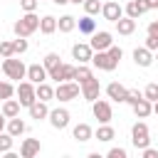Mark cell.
Returning <instances> with one entry per match:
<instances>
[{"instance_id": "1", "label": "cell", "mask_w": 158, "mask_h": 158, "mask_svg": "<svg viewBox=\"0 0 158 158\" xmlns=\"http://www.w3.org/2000/svg\"><path fill=\"white\" fill-rule=\"evenodd\" d=\"M12 30H15V35H17V37H30L32 32H37V30H40V17H37L35 12H25V15L12 25Z\"/></svg>"}, {"instance_id": "2", "label": "cell", "mask_w": 158, "mask_h": 158, "mask_svg": "<svg viewBox=\"0 0 158 158\" xmlns=\"http://www.w3.org/2000/svg\"><path fill=\"white\" fill-rule=\"evenodd\" d=\"M2 72H5V77H7V79L20 81V79H25L27 67L22 64V59H15V54H12V57H5V59H2Z\"/></svg>"}, {"instance_id": "3", "label": "cell", "mask_w": 158, "mask_h": 158, "mask_svg": "<svg viewBox=\"0 0 158 158\" xmlns=\"http://www.w3.org/2000/svg\"><path fill=\"white\" fill-rule=\"evenodd\" d=\"M79 94H81V86H79V81H74V79L59 81L57 89H54V99H59V101H72V99H77Z\"/></svg>"}, {"instance_id": "4", "label": "cell", "mask_w": 158, "mask_h": 158, "mask_svg": "<svg viewBox=\"0 0 158 158\" xmlns=\"http://www.w3.org/2000/svg\"><path fill=\"white\" fill-rule=\"evenodd\" d=\"M131 143L141 151V148H146V146H151V138H148V126L143 123V121H136L133 123V128H131Z\"/></svg>"}, {"instance_id": "5", "label": "cell", "mask_w": 158, "mask_h": 158, "mask_svg": "<svg viewBox=\"0 0 158 158\" xmlns=\"http://www.w3.org/2000/svg\"><path fill=\"white\" fill-rule=\"evenodd\" d=\"M91 64H94L96 69H101V72H114V69L118 67V62H116V59H111V54H109L106 49L94 52V54H91Z\"/></svg>"}, {"instance_id": "6", "label": "cell", "mask_w": 158, "mask_h": 158, "mask_svg": "<svg viewBox=\"0 0 158 158\" xmlns=\"http://www.w3.org/2000/svg\"><path fill=\"white\" fill-rule=\"evenodd\" d=\"M15 91H17V101H20V106H30V104L37 99V94H35V84H32V81H20Z\"/></svg>"}, {"instance_id": "7", "label": "cell", "mask_w": 158, "mask_h": 158, "mask_svg": "<svg viewBox=\"0 0 158 158\" xmlns=\"http://www.w3.org/2000/svg\"><path fill=\"white\" fill-rule=\"evenodd\" d=\"M91 111H94V116L99 118V123H109L111 121V104L106 101V99H94L91 101Z\"/></svg>"}, {"instance_id": "8", "label": "cell", "mask_w": 158, "mask_h": 158, "mask_svg": "<svg viewBox=\"0 0 158 158\" xmlns=\"http://www.w3.org/2000/svg\"><path fill=\"white\" fill-rule=\"evenodd\" d=\"M111 44H114V40H111V32H106V30H101V32H91L89 47H91L94 52H99V49H109Z\"/></svg>"}, {"instance_id": "9", "label": "cell", "mask_w": 158, "mask_h": 158, "mask_svg": "<svg viewBox=\"0 0 158 158\" xmlns=\"http://www.w3.org/2000/svg\"><path fill=\"white\" fill-rule=\"evenodd\" d=\"M47 77H49V79H54L57 84H59V81H69V79H74V67H72V64H62V62H59L54 69H49V72H47Z\"/></svg>"}, {"instance_id": "10", "label": "cell", "mask_w": 158, "mask_h": 158, "mask_svg": "<svg viewBox=\"0 0 158 158\" xmlns=\"http://www.w3.org/2000/svg\"><path fill=\"white\" fill-rule=\"evenodd\" d=\"M81 86V96L86 99V101H94V99H99V94H101V84H99V79H86V81H81L79 84Z\"/></svg>"}, {"instance_id": "11", "label": "cell", "mask_w": 158, "mask_h": 158, "mask_svg": "<svg viewBox=\"0 0 158 158\" xmlns=\"http://www.w3.org/2000/svg\"><path fill=\"white\" fill-rule=\"evenodd\" d=\"M91 54H94V49L89 47V42H77V44L72 47V57H74L79 64H86V62H91Z\"/></svg>"}, {"instance_id": "12", "label": "cell", "mask_w": 158, "mask_h": 158, "mask_svg": "<svg viewBox=\"0 0 158 158\" xmlns=\"http://www.w3.org/2000/svg\"><path fill=\"white\" fill-rule=\"evenodd\" d=\"M25 79H27V81H32V84H40V81H47L49 77H47V69H44V64L35 62V64H30V67H27V74H25Z\"/></svg>"}, {"instance_id": "13", "label": "cell", "mask_w": 158, "mask_h": 158, "mask_svg": "<svg viewBox=\"0 0 158 158\" xmlns=\"http://www.w3.org/2000/svg\"><path fill=\"white\" fill-rule=\"evenodd\" d=\"M101 15H104V20L116 22V20L123 15V7H121L116 0H109V2H104V5H101Z\"/></svg>"}, {"instance_id": "14", "label": "cell", "mask_w": 158, "mask_h": 158, "mask_svg": "<svg viewBox=\"0 0 158 158\" xmlns=\"http://www.w3.org/2000/svg\"><path fill=\"white\" fill-rule=\"evenodd\" d=\"M49 123H52V128H67L69 126V111L67 109H54V111H49Z\"/></svg>"}, {"instance_id": "15", "label": "cell", "mask_w": 158, "mask_h": 158, "mask_svg": "<svg viewBox=\"0 0 158 158\" xmlns=\"http://www.w3.org/2000/svg\"><path fill=\"white\" fill-rule=\"evenodd\" d=\"M106 94H109L111 101H116V104H126V94H128V89H126L123 84H118V81H111V84L106 86Z\"/></svg>"}, {"instance_id": "16", "label": "cell", "mask_w": 158, "mask_h": 158, "mask_svg": "<svg viewBox=\"0 0 158 158\" xmlns=\"http://www.w3.org/2000/svg\"><path fill=\"white\" fill-rule=\"evenodd\" d=\"M27 111H30V118H35V121H42V118H47V116H49L47 101H40V99H35V101L27 106Z\"/></svg>"}, {"instance_id": "17", "label": "cell", "mask_w": 158, "mask_h": 158, "mask_svg": "<svg viewBox=\"0 0 158 158\" xmlns=\"http://www.w3.org/2000/svg\"><path fill=\"white\" fill-rule=\"evenodd\" d=\"M133 62H136V67H151L153 64V52L148 47H136L133 49Z\"/></svg>"}, {"instance_id": "18", "label": "cell", "mask_w": 158, "mask_h": 158, "mask_svg": "<svg viewBox=\"0 0 158 158\" xmlns=\"http://www.w3.org/2000/svg\"><path fill=\"white\" fill-rule=\"evenodd\" d=\"M40 148H42V146H40L37 138H25V141L20 143V156H22V158H35V156L40 153Z\"/></svg>"}, {"instance_id": "19", "label": "cell", "mask_w": 158, "mask_h": 158, "mask_svg": "<svg viewBox=\"0 0 158 158\" xmlns=\"http://www.w3.org/2000/svg\"><path fill=\"white\" fill-rule=\"evenodd\" d=\"M72 136H74V141L86 143V141H91V138H94V131H91V126H89V123H77V126H74V131H72Z\"/></svg>"}, {"instance_id": "20", "label": "cell", "mask_w": 158, "mask_h": 158, "mask_svg": "<svg viewBox=\"0 0 158 158\" xmlns=\"http://www.w3.org/2000/svg\"><path fill=\"white\" fill-rule=\"evenodd\" d=\"M114 25H116L118 35H133V30H136V20H133V17H128V15H121Z\"/></svg>"}, {"instance_id": "21", "label": "cell", "mask_w": 158, "mask_h": 158, "mask_svg": "<svg viewBox=\"0 0 158 158\" xmlns=\"http://www.w3.org/2000/svg\"><path fill=\"white\" fill-rule=\"evenodd\" d=\"M131 109H133V114L138 116V118H146V116H151L153 114V104L143 96V99H138L136 104H131Z\"/></svg>"}, {"instance_id": "22", "label": "cell", "mask_w": 158, "mask_h": 158, "mask_svg": "<svg viewBox=\"0 0 158 158\" xmlns=\"http://www.w3.org/2000/svg\"><path fill=\"white\" fill-rule=\"evenodd\" d=\"M5 128H7V133H10V136H15V138H17V136H22V133H25V128H27V126H25V121H22L20 116H12V118H7Z\"/></svg>"}, {"instance_id": "23", "label": "cell", "mask_w": 158, "mask_h": 158, "mask_svg": "<svg viewBox=\"0 0 158 158\" xmlns=\"http://www.w3.org/2000/svg\"><path fill=\"white\" fill-rule=\"evenodd\" d=\"M0 111H2V116H5V118L20 116V101L10 96V99H5V101H2V109H0Z\"/></svg>"}, {"instance_id": "24", "label": "cell", "mask_w": 158, "mask_h": 158, "mask_svg": "<svg viewBox=\"0 0 158 158\" xmlns=\"http://www.w3.org/2000/svg\"><path fill=\"white\" fill-rule=\"evenodd\" d=\"M143 12H148V7H146V2H143V0H131V2L126 5V15H128V17H133V20H138Z\"/></svg>"}, {"instance_id": "25", "label": "cell", "mask_w": 158, "mask_h": 158, "mask_svg": "<svg viewBox=\"0 0 158 158\" xmlns=\"http://www.w3.org/2000/svg\"><path fill=\"white\" fill-rule=\"evenodd\" d=\"M94 138H96V141H101V143H109V141H114V138H116V131H114L109 123H101V126L96 128Z\"/></svg>"}, {"instance_id": "26", "label": "cell", "mask_w": 158, "mask_h": 158, "mask_svg": "<svg viewBox=\"0 0 158 158\" xmlns=\"http://www.w3.org/2000/svg\"><path fill=\"white\" fill-rule=\"evenodd\" d=\"M35 94H37V99H40V101H49V99H54V89H52L47 81L35 84Z\"/></svg>"}, {"instance_id": "27", "label": "cell", "mask_w": 158, "mask_h": 158, "mask_svg": "<svg viewBox=\"0 0 158 158\" xmlns=\"http://www.w3.org/2000/svg\"><path fill=\"white\" fill-rule=\"evenodd\" d=\"M40 32H42V35H52V32H57V17H52V15L40 17Z\"/></svg>"}, {"instance_id": "28", "label": "cell", "mask_w": 158, "mask_h": 158, "mask_svg": "<svg viewBox=\"0 0 158 158\" xmlns=\"http://www.w3.org/2000/svg\"><path fill=\"white\" fill-rule=\"evenodd\" d=\"M77 27H79L81 35H91V32H96V22L91 20V15H84L81 20H77Z\"/></svg>"}, {"instance_id": "29", "label": "cell", "mask_w": 158, "mask_h": 158, "mask_svg": "<svg viewBox=\"0 0 158 158\" xmlns=\"http://www.w3.org/2000/svg\"><path fill=\"white\" fill-rule=\"evenodd\" d=\"M74 27H77V17H72V15H62L57 20V30L59 32H72Z\"/></svg>"}, {"instance_id": "30", "label": "cell", "mask_w": 158, "mask_h": 158, "mask_svg": "<svg viewBox=\"0 0 158 158\" xmlns=\"http://www.w3.org/2000/svg\"><path fill=\"white\" fill-rule=\"evenodd\" d=\"M94 74H91V69L86 67V64H79V67H74V81H86V79H91Z\"/></svg>"}, {"instance_id": "31", "label": "cell", "mask_w": 158, "mask_h": 158, "mask_svg": "<svg viewBox=\"0 0 158 158\" xmlns=\"http://www.w3.org/2000/svg\"><path fill=\"white\" fill-rule=\"evenodd\" d=\"M12 143H15V136H10L7 131H0V153L12 151Z\"/></svg>"}, {"instance_id": "32", "label": "cell", "mask_w": 158, "mask_h": 158, "mask_svg": "<svg viewBox=\"0 0 158 158\" xmlns=\"http://www.w3.org/2000/svg\"><path fill=\"white\" fill-rule=\"evenodd\" d=\"M42 64H44V69H47V72H49V69H54V67L59 64V54H57V52H49V54H44Z\"/></svg>"}, {"instance_id": "33", "label": "cell", "mask_w": 158, "mask_h": 158, "mask_svg": "<svg viewBox=\"0 0 158 158\" xmlns=\"http://www.w3.org/2000/svg\"><path fill=\"white\" fill-rule=\"evenodd\" d=\"M81 5H84V12H86V15H96V12H101V2H99V0H84Z\"/></svg>"}, {"instance_id": "34", "label": "cell", "mask_w": 158, "mask_h": 158, "mask_svg": "<svg viewBox=\"0 0 158 158\" xmlns=\"http://www.w3.org/2000/svg\"><path fill=\"white\" fill-rule=\"evenodd\" d=\"M12 52H15V54H25V52H27V40H25V37L12 40Z\"/></svg>"}, {"instance_id": "35", "label": "cell", "mask_w": 158, "mask_h": 158, "mask_svg": "<svg viewBox=\"0 0 158 158\" xmlns=\"http://www.w3.org/2000/svg\"><path fill=\"white\" fill-rule=\"evenodd\" d=\"M15 94V86L10 84V81H0V99L5 101V99H10Z\"/></svg>"}, {"instance_id": "36", "label": "cell", "mask_w": 158, "mask_h": 158, "mask_svg": "<svg viewBox=\"0 0 158 158\" xmlns=\"http://www.w3.org/2000/svg\"><path fill=\"white\" fill-rule=\"evenodd\" d=\"M15 52H12V40H2L0 42V57L5 59V57H12Z\"/></svg>"}, {"instance_id": "37", "label": "cell", "mask_w": 158, "mask_h": 158, "mask_svg": "<svg viewBox=\"0 0 158 158\" xmlns=\"http://www.w3.org/2000/svg\"><path fill=\"white\" fill-rule=\"evenodd\" d=\"M143 96H146V99L153 104V101L158 99V84H148V86L143 89Z\"/></svg>"}, {"instance_id": "38", "label": "cell", "mask_w": 158, "mask_h": 158, "mask_svg": "<svg viewBox=\"0 0 158 158\" xmlns=\"http://www.w3.org/2000/svg\"><path fill=\"white\" fill-rule=\"evenodd\" d=\"M138 99H143V91H138V89H128V94H126V104H136Z\"/></svg>"}, {"instance_id": "39", "label": "cell", "mask_w": 158, "mask_h": 158, "mask_svg": "<svg viewBox=\"0 0 158 158\" xmlns=\"http://www.w3.org/2000/svg\"><path fill=\"white\" fill-rule=\"evenodd\" d=\"M37 5H40V0H20V7H22L25 12H35Z\"/></svg>"}, {"instance_id": "40", "label": "cell", "mask_w": 158, "mask_h": 158, "mask_svg": "<svg viewBox=\"0 0 158 158\" xmlns=\"http://www.w3.org/2000/svg\"><path fill=\"white\" fill-rule=\"evenodd\" d=\"M106 52H109V54H111V59H116V62H121V57H123V49H121V47H116V44H111Z\"/></svg>"}, {"instance_id": "41", "label": "cell", "mask_w": 158, "mask_h": 158, "mask_svg": "<svg viewBox=\"0 0 158 158\" xmlns=\"http://www.w3.org/2000/svg\"><path fill=\"white\" fill-rule=\"evenodd\" d=\"M106 156H109V158H126L128 153H126V148H111Z\"/></svg>"}, {"instance_id": "42", "label": "cell", "mask_w": 158, "mask_h": 158, "mask_svg": "<svg viewBox=\"0 0 158 158\" xmlns=\"http://www.w3.org/2000/svg\"><path fill=\"white\" fill-rule=\"evenodd\" d=\"M146 47H148L151 52H156V49H158V37H156V35H148V37H146Z\"/></svg>"}, {"instance_id": "43", "label": "cell", "mask_w": 158, "mask_h": 158, "mask_svg": "<svg viewBox=\"0 0 158 158\" xmlns=\"http://www.w3.org/2000/svg\"><path fill=\"white\" fill-rule=\"evenodd\" d=\"M141 153H143V158H158V148H151V146L141 148Z\"/></svg>"}, {"instance_id": "44", "label": "cell", "mask_w": 158, "mask_h": 158, "mask_svg": "<svg viewBox=\"0 0 158 158\" xmlns=\"http://www.w3.org/2000/svg\"><path fill=\"white\" fill-rule=\"evenodd\" d=\"M148 35H156V37H158V20H153V22L148 25Z\"/></svg>"}, {"instance_id": "45", "label": "cell", "mask_w": 158, "mask_h": 158, "mask_svg": "<svg viewBox=\"0 0 158 158\" xmlns=\"http://www.w3.org/2000/svg\"><path fill=\"white\" fill-rule=\"evenodd\" d=\"M143 2H146V7H148V10H153V7H158V0H143Z\"/></svg>"}, {"instance_id": "46", "label": "cell", "mask_w": 158, "mask_h": 158, "mask_svg": "<svg viewBox=\"0 0 158 158\" xmlns=\"http://www.w3.org/2000/svg\"><path fill=\"white\" fill-rule=\"evenodd\" d=\"M5 123H7V121H5V116H2V111H0V131H5Z\"/></svg>"}, {"instance_id": "47", "label": "cell", "mask_w": 158, "mask_h": 158, "mask_svg": "<svg viewBox=\"0 0 158 158\" xmlns=\"http://www.w3.org/2000/svg\"><path fill=\"white\" fill-rule=\"evenodd\" d=\"M52 2H54V5H67L69 0H52Z\"/></svg>"}, {"instance_id": "48", "label": "cell", "mask_w": 158, "mask_h": 158, "mask_svg": "<svg viewBox=\"0 0 158 158\" xmlns=\"http://www.w3.org/2000/svg\"><path fill=\"white\" fill-rule=\"evenodd\" d=\"M153 114H158V99L153 101Z\"/></svg>"}, {"instance_id": "49", "label": "cell", "mask_w": 158, "mask_h": 158, "mask_svg": "<svg viewBox=\"0 0 158 158\" xmlns=\"http://www.w3.org/2000/svg\"><path fill=\"white\" fill-rule=\"evenodd\" d=\"M69 2H74V5H81V2H84V0H69Z\"/></svg>"}, {"instance_id": "50", "label": "cell", "mask_w": 158, "mask_h": 158, "mask_svg": "<svg viewBox=\"0 0 158 158\" xmlns=\"http://www.w3.org/2000/svg\"><path fill=\"white\" fill-rule=\"evenodd\" d=\"M153 59H158V49H156V54H153Z\"/></svg>"}]
</instances>
